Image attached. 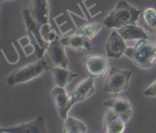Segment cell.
Segmentation results:
<instances>
[{
  "label": "cell",
  "mask_w": 156,
  "mask_h": 133,
  "mask_svg": "<svg viewBox=\"0 0 156 133\" xmlns=\"http://www.w3.org/2000/svg\"><path fill=\"white\" fill-rule=\"evenodd\" d=\"M0 130L8 133H49L45 119L41 116H39L33 120L14 127L0 128Z\"/></svg>",
  "instance_id": "7"
},
{
  "label": "cell",
  "mask_w": 156,
  "mask_h": 133,
  "mask_svg": "<svg viewBox=\"0 0 156 133\" xmlns=\"http://www.w3.org/2000/svg\"><path fill=\"white\" fill-rule=\"evenodd\" d=\"M126 40L119 35L118 30H113L106 42V53L108 58L119 59L125 55L127 50Z\"/></svg>",
  "instance_id": "9"
},
{
  "label": "cell",
  "mask_w": 156,
  "mask_h": 133,
  "mask_svg": "<svg viewBox=\"0 0 156 133\" xmlns=\"http://www.w3.org/2000/svg\"><path fill=\"white\" fill-rule=\"evenodd\" d=\"M51 96L54 106L62 119H66L70 109L73 107L70 100V95L64 87L55 86L51 91Z\"/></svg>",
  "instance_id": "10"
},
{
  "label": "cell",
  "mask_w": 156,
  "mask_h": 133,
  "mask_svg": "<svg viewBox=\"0 0 156 133\" xmlns=\"http://www.w3.org/2000/svg\"><path fill=\"white\" fill-rule=\"evenodd\" d=\"M125 55L138 67L151 69L156 57V43L148 40H138L133 47H128Z\"/></svg>",
  "instance_id": "2"
},
{
  "label": "cell",
  "mask_w": 156,
  "mask_h": 133,
  "mask_svg": "<svg viewBox=\"0 0 156 133\" xmlns=\"http://www.w3.org/2000/svg\"><path fill=\"white\" fill-rule=\"evenodd\" d=\"M104 106L114 111L126 123H128L132 115V107L130 102L127 98L114 97L105 101Z\"/></svg>",
  "instance_id": "11"
},
{
  "label": "cell",
  "mask_w": 156,
  "mask_h": 133,
  "mask_svg": "<svg viewBox=\"0 0 156 133\" xmlns=\"http://www.w3.org/2000/svg\"><path fill=\"white\" fill-rule=\"evenodd\" d=\"M126 122L114 111L108 109L104 116V128L106 133H123Z\"/></svg>",
  "instance_id": "14"
},
{
  "label": "cell",
  "mask_w": 156,
  "mask_h": 133,
  "mask_svg": "<svg viewBox=\"0 0 156 133\" xmlns=\"http://www.w3.org/2000/svg\"><path fill=\"white\" fill-rule=\"evenodd\" d=\"M103 24L97 23V22H92V23H87L80 27L75 32V34L82 36L87 40H93L100 31Z\"/></svg>",
  "instance_id": "19"
},
{
  "label": "cell",
  "mask_w": 156,
  "mask_h": 133,
  "mask_svg": "<svg viewBox=\"0 0 156 133\" xmlns=\"http://www.w3.org/2000/svg\"><path fill=\"white\" fill-rule=\"evenodd\" d=\"M0 133H8V132H5V131H2V130H0Z\"/></svg>",
  "instance_id": "24"
},
{
  "label": "cell",
  "mask_w": 156,
  "mask_h": 133,
  "mask_svg": "<svg viewBox=\"0 0 156 133\" xmlns=\"http://www.w3.org/2000/svg\"><path fill=\"white\" fill-rule=\"evenodd\" d=\"M142 19L146 24V28L156 27V9L152 8H147L142 11Z\"/></svg>",
  "instance_id": "20"
},
{
  "label": "cell",
  "mask_w": 156,
  "mask_h": 133,
  "mask_svg": "<svg viewBox=\"0 0 156 133\" xmlns=\"http://www.w3.org/2000/svg\"><path fill=\"white\" fill-rule=\"evenodd\" d=\"M147 30L156 37V27H154V28H147Z\"/></svg>",
  "instance_id": "22"
},
{
  "label": "cell",
  "mask_w": 156,
  "mask_h": 133,
  "mask_svg": "<svg viewBox=\"0 0 156 133\" xmlns=\"http://www.w3.org/2000/svg\"><path fill=\"white\" fill-rule=\"evenodd\" d=\"M95 78L91 76L86 78L78 84L70 94V100L72 106L89 98L95 94Z\"/></svg>",
  "instance_id": "8"
},
{
  "label": "cell",
  "mask_w": 156,
  "mask_h": 133,
  "mask_svg": "<svg viewBox=\"0 0 156 133\" xmlns=\"http://www.w3.org/2000/svg\"><path fill=\"white\" fill-rule=\"evenodd\" d=\"M47 52L56 66L67 68L69 61L65 52V46L62 43L60 38H57L53 41L50 42L47 48Z\"/></svg>",
  "instance_id": "12"
},
{
  "label": "cell",
  "mask_w": 156,
  "mask_h": 133,
  "mask_svg": "<svg viewBox=\"0 0 156 133\" xmlns=\"http://www.w3.org/2000/svg\"><path fill=\"white\" fill-rule=\"evenodd\" d=\"M23 19L25 22V26L27 29L28 38L30 39L34 51L39 59H43V55L45 51H47V48L50 43L46 42L41 33V25L38 24L31 17L30 9H25L22 11Z\"/></svg>",
  "instance_id": "4"
},
{
  "label": "cell",
  "mask_w": 156,
  "mask_h": 133,
  "mask_svg": "<svg viewBox=\"0 0 156 133\" xmlns=\"http://www.w3.org/2000/svg\"><path fill=\"white\" fill-rule=\"evenodd\" d=\"M119 35L127 41V40H148L149 36L141 27L137 24H130L124 26L119 30H117Z\"/></svg>",
  "instance_id": "16"
},
{
  "label": "cell",
  "mask_w": 156,
  "mask_h": 133,
  "mask_svg": "<svg viewBox=\"0 0 156 133\" xmlns=\"http://www.w3.org/2000/svg\"><path fill=\"white\" fill-rule=\"evenodd\" d=\"M4 1H9V0H0V2H4Z\"/></svg>",
  "instance_id": "23"
},
{
  "label": "cell",
  "mask_w": 156,
  "mask_h": 133,
  "mask_svg": "<svg viewBox=\"0 0 156 133\" xmlns=\"http://www.w3.org/2000/svg\"><path fill=\"white\" fill-rule=\"evenodd\" d=\"M50 71L51 73L53 83L56 86L64 87L75 77L78 76L77 74H74L68 70L67 68L61 67V66H55V67H51Z\"/></svg>",
  "instance_id": "15"
},
{
  "label": "cell",
  "mask_w": 156,
  "mask_h": 133,
  "mask_svg": "<svg viewBox=\"0 0 156 133\" xmlns=\"http://www.w3.org/2000/svg\"><path fill=\"white\" fill-rule=\"evenodd\" d=\"M60 40L65 47H68L74 51H80L83 49H87V50L92 49V46L89 40H86L82 36H79L75 33L71 36L60 38Z\"/></svg>",
  "instance_id": "17"
},
{
  "label": "cell",
  "mask_w": 156,
  "mask_h": 133,
  "mask_svg": "<svg viewBox=\"0 0 156 133\" xmlns=\"http://www.w3.org/2000/svg\"><path fill=\"white\" fill-rule=\"evenodd\" d=\"M143 95L148 97H156V81L143 91Z\"/></svg>",
  "instance_id": "21"
},
{
  "label": "cell",
  "mask_w": 156,
  "mask_h": 133,
  "mask_svg": "<svg viewBox=\"0 0 156 133\" xmlns=\"http://www.w3.org/2000/svg\"><path fill=\"white\" fill-rule=\"evenodd\" d=\"M50 68L51 67L43 59H40L35 62L29 63L15 70L7 78V83L9 86H14L30 82L49 71Z\"/></svg>",
  "instance_id": "3"
},
{
  "label": "cell",
  "mask_w": 156,
  "mask_h": 133,
  "mask_svg": "<svg viewBox=\"0 0 156 133\" xmlns=\"http://www.w3.org/2000/svg\"><path fill=\"white\" fill-rule=\"evenodd\" d=\"M82 62L88 75L94 78L104 76L109 69L108 59L102 55H87L82 58Z\"/></svg>",
  "instance_id": "6"
},
{
  "label": "cell",
  "mask_w": 156,
  "mask_h": 133,
  "mask_svg": "<svg viewBox=\"0 0 156 133\" xmlns=\"http://www.w3.org/2000/svg\"><path fill=\"white\" fill-rule=\"evenodd\" d=\"M132 72L112 67L104 83L103 90L105 93L119 95L128 89Z\"/></svg>",
  "instance_id": "5"
},
{
  "label": "cell",
  "mask_w": 156,
  "mask_h": 133,
  "mask_svg": "<svg viewBox=\"0 0 156 133\" xmlns=\"http://www.w3.org/2000/svg\"><path fill=\"white\" fill-rule=\"evenodd\" d=\"M32 19L41 26L49 24V3L48 0H31L29 8Z\"/></svg>",
  "instance_id": "13"
},
{
  "label": "cell",
  "mask_w": 156,
  "mask_h": 133,
  "mask_svg": "<svg viewBox=\"0 0 156 133\" xmlns=\"http://www.w3.org/2000/svg\"><path fill=\"white\" fill-rule=\"evenodd\" d=\"M142 11L120 0L115 9L103 20V25L109 30H119L124 26L137 24Z\"/></svg>",
  "instance_id": "1"
},
{
  "label": "cell",
  "mask_w": 156,
  "mask_h": 133,
  "mask_svg": "<svg viewBox=\"0 0 156 133\" xmlns=\"http://www.w3.org/2000/svg\"><path fill=\"white\" fill-rule=\"evenodd\" d=\"M154 65H156V57H155V60H154Z\"/></svg>",
  "instance_id": "25"
},
{
  "label": "cell",
  "mask_w": 156,
  "mask_h": 133,
  "mask_svg": "<svg viewBox=\"0 0 156 133\" xmlns=\"http://www.w3.org/2000/svg\"><path fill=\"white\" fill-rule=\"evenodd\" d=\"M87 127L84 121L68 116L64 119L63 133H87Z\"/></svg>",
  "instance_id": "18"
}]
</instances>
